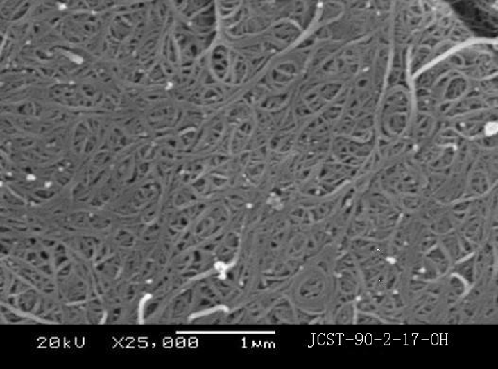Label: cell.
<instances>
[{
  "instance_id": "6da1fadb",
  "label": "cell",
  "mask_w": 498,
  "mask_h": 369,
  "mask_svg": "<svg viewBox=\"0 0 498 369\" xmlns=\"http://www.w3.org/2000/svg\"><path fill=\"white\" fill-rule=\"evenodd\" d=\"M233 59L226 46H218L214 48L210 56V66L211 71L216 79L225 80L231 76Z\"/></svg>"
},
{
  "instance_id": "7a4b0ae2",
  "label": "cell",
  "mask_w": 498,
  "mask_h": 369,
  "mask_svg": "<svg viewBox=\"0 0 498 369\" xmlns=\"http://www.w3.org/2000/svg\"><path fill=\"white\" fill-rule=\"evenodd\" d=\"M216 12L213 5L208 4L194 17H190V25L199 35H208L212 33L216 24Z\"/></svg>"
}]
</instances>
